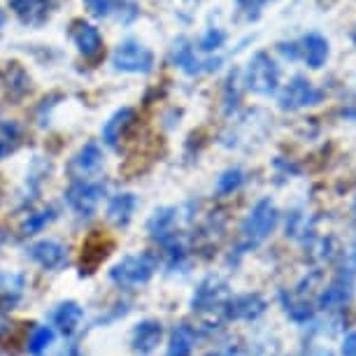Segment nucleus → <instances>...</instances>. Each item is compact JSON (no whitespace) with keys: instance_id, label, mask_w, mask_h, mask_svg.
<instances>
[{"instance_id":"nucleus-35","label":"nucleus","mask_w":356,"mask_h":356,"mask_svg":"<svg viewBox=\"0 0 356 356\" xmlns=\"http://www.w3.org/2000/svg\"><path fill=\"white\" fill-rule=\"evenodd\" d=\"M68 356H84V354L79 352V349H77L75 345H72V347H70V352H68Z\"/></svg>"},{"instance_id":"nucleus-33","label":"nucleus","mask_w":356,"mask_h":356,"mask_svg":"<svg viewBox=\"0 0 356 356\" xmlns=\"http://www.w3.org/2000/svg\"><path fill=\"white\" fill-rule=\"evenodd\" d=\"M240 3V8L243 10H259V8H264V5L268 3V0H238Z\"/></svg>"},{"instance_id":"nucleus-19","label":"nucleus","mask_w":356,"mask_h":356,"mask_svg":"<svg viewBox=\"0 0 356 356\" xmlns=\"http://www.w3.org/2000/svg\"><path fill=\"white\" fill-rule=\"evenodd\" d=\"M175 219H177V210H175V207H159L149 217V221H147V231H149L154 240H159V243L163 245L170 238H175L172 235Z\"/></svg>"},{"instance_id":"nucleus-25","label":"nucleus","mask_w":356,"mask_h":356,"mask_svg":"<svg viewBox=\"0 0 356 356\" xmlns=\"http://www.w3.org/2000/svg\"><path fill=\"white\" fill-rule=\"evenodd\" d=\"M54 219H56V210H54V207H47V210L33 212V214H29V219L24 221L22 233L24 235H35V233L42 231V228L49 224V221H54Z\"/></svg>"},{"instance_id":"nucleus-29","label":"nucleus","mask_w":356,"mask_h":356,"mask_svg":"<svg viewBox=\"0 0 356 356\" xmlns=\"http://www.w3.org/2000/svg\"><path fill=\"white\" fill-rule=\"evenodd\" d=\"M224 40H226L224 33H221L219 29H212V31H207V33H205V38H203V40H200V49H205V51L219 49V47L224 44Z\"/></svg>"},{"instance_id":"nucleus-13","label":"nucleus","mask_w":356,"mask_h":356,"mask_svg":"<svg viewBox=\"0 0 356 356\" xmlns=\"http://www.w3.org/2000/svg\"><path fill=\"white\" fill-rule=\"evenodd\" d=\"M54 3L56 0H10V8L24 24L40 26L47 22Z\"/></svg>"},{"instance_id":"nucleus-7","label":"nucleus","mask_w":356,"mask_h":356,"mask_svg":"<svg viewBox=\"0 0 356 356\" xmlns=\"http://www.w3.org/2000/svg\"><path fill=\"white\" fill-rule=\"evenodd\" d=\"M29 257L44 270H61L68 264V250L56 240H40L29 247Z\"/></svg>"},{"instance_id":"nucleus-28","label":"nucleus","mask_w":356,"mask_h":356,"mask_svg":"<svg viewBox=\"0 0 356 356\" xmlns=\"http://www.w3.org/2000/svg\"><path fill=\"white\" fill-rule=\"evenodd\" d=\"M340 277H347V280H354L356 277V245L349 247V250L345 252V257H342Z\"/></svg>"},{"instance_id":"nucleus-4","label":"nucleus","mask_w":356,"mask_h":356,"mask_svg":"<svg viewBox=\"0 0 356 356\" xmlns=\"http://www.w3.org/2000/svg\"><path fill=\"white\" fill-rule=\"evenodd\" d=\"M112 65L122 72H149L154 68V54L136 40H126L114 49Z\"/></svg>"},{"instance_id":"nucleus-37","label":"nucleus","mask_w":356,"mask_h":356,"mask_svg":"<svg viewBox=\"0 0 356 356\" xmlns=\"http://www.w3.org/2000/svg\"><path fill=\"white\" fill-rule=\"evenodd\" d=\"M207 356H233V352H212V354H207Z\"/></svg>"},{"instance_id":"nucleus-2","label":"nucleus","mask_w":356,"mask_h":356,"mask_svg":"<svg viewBox=\"0 0 356 356\" xmlns=\"http://www.w3.org/2000/svg\"><path fill=\"white\" fill-rule=\"evenodd\" d=\"M275 224H277V207L273 205L270 198L259 200L243 224L245 247H254L264 238H268V233H273Z\"/></svg>"},{"instance_id":"nucleus-36","label":"nucleus","mask_w":356,"mask_h":356,"mask_svg":"<svg viewBox=\"0 0 356 356\" xmlns=\"http://www.w3.org/2000/svg\"><path fill=\"white\" fill-rule=\"evenodd\" d=\"M5 331H8V324H5V319L0 317V335H3Z\"/></svg>"},{"instance_id":"nucleus-34","label":"nucleus","mask_w":356,"mask_h":356,"mask_svg":"<svg viewBox=\"0 0 356 356\" xmlns=\"http://www.w3.org/2000/svg\"><path fill=\"white\" fill-rule=\"evenodd\" d=\"M280 49H282V54H284V56H291V58H296V44H280Z\"/></svg>"},{"instance_id":"nucleus-5","label":"nucleus","mask_w":356,"mask_h":356,"mask_svg":"<svg viewBox=\"0 0 356 356\" xmlns=\"http://www.w3.org/2000/svg\"><path fill=\"white\" fill-rule=\"evenodd\" d=\"M105 196V184L103 182H89V179H75L70 184V189L65 191V200L68 205L82 217H91L98 210L100 200Z\"/></svg>"},{"instance_id":"nucleus-24","label":"nucleus","mask_w":356,"mask_h":356,"mask_svg":"<svg viewBox=\"0 0 356 356\" xmlns=\"http://www.w3.org/2000/svg\"><path fill=\"white\" fill-rule=\"evenodd\" d=\"M51 345H54V328L51 326H38L35 331H33L26 349H29L31 356H42Z\"/></svg>"},{"instance_id":"nucleus-40","label":"nucleus","mask_w":356,"mask_h":356,"mask_svg":"<svg viewBox=\"0 0 356 356\" xmlns=\"http://www.w3.org/2000/svg\"><path fill=\"white\" fill-rule=\"evenodd\" d=\"M354 38H356V33H354Z\"/></svg>"},{"instance_id":"nucleus-16","label":"nucleus","mask_w":356,"mask_h":356,"mask_svg":"<svg viewBox=\"0 0 356 356\" xmlns=\"http://www.w3.org/2000/svg\"><path fill=\"white\" fill-rule=\"evenodd\" d=\"M82 319H84V310L77 300H63V303L58 305L51 314L54 326H56L63 335H68V338L77 333Z\"/></svg>"},{"instance_id":"nucleus-3","label":"nucleus","mask_w":356,"mask_h":356,"mask_svg":"<svg viewBox=\"0 0 356 356\" xmlns=\"http://www.w3.org/2000/svg\"><path fill=\"white\" fill-rule=\"evenodd\" d=\"M277 82H280V72H277V65L266 51H259L257 56L252 58L250 68H247V89L254 91V93H261V96H268L277 89Z\"/></svg>"},{"instance_id":"nucleus-17","label":"nucleus","mask_w":356,"mask_h":356,"mask_svg":"<svg viewBox=\"0 0 356 356\" xmlns=\"http://www.w3.org/2000/svg\"><path fill=\"white\" fill-rule=\"evenodd\" d=\"M354 293V280L338 277L331 286L324 289V293L319 296V307L321 310H338L345 303H349Z\"/></svg>"},{"instance_id":"nucleus-11","label":"nucleus","mask_w":356,"mask_h":356,"mask_svg":"<svg viewBox=\"0 0 356 356\" xmlns=\"http://www.w3.org/2000/svg\"><path fill=\"white\" fill-rule=\"evenodd\" d=\"M161 338H163V326L159 319H143L140 324H136L131 333V345L140 356L152 354L159 347Z\"/></svg>"},{"instance_id":"nucleus-23","label":"nucleus","mask_w":356,"mask_h":356,"mask_svg":"<svg viewBox=\"0 0 356 356\" xmlns=\"http://www.w3.org/2000/svg\"><path fill=\"white\" fill-rule=\"evenodd\" d=\"M303 51H305V61L310 68H321L328 58V42L321 35H317V33H312V35L305 38Z\"/></svg>"},{"instance_id":"nucleus-20","label":"nucleus","mask_w":356,"mask_h":356,"mask_svg":"<svg viewBox=\"0 0 356 356\" xmlns=\"http://www.w3.org/2000/svg\"><path fill=\"white\" fill-rule=\"evenodd\" d=\"M136 207H138V198L133 193H119L107 205V221L114 226H129Z\"/></svg>"},{"instance_id":"nucleus-9","label":"nucleus","mask_w":356,"mask_h":356,"mask_svg":"<svg viewBox=\"0 0 356 356\" xmlns=\"http://www.w3.org/2000/svg\"><path fill=\"white\" fill-rule=\"evenodd\" d=\"M224 312H226V319H231V321H240V319L252 321L266 312V300L257 293L235 296V298H228L224 303Z\"/></svg>"},{"instance_id":"nucleus-30","label":"nucleus","mask_w":356,"mask_h":356,"mask_svg":"<svg viewBox=\"0 0 356 356\" xmlns=\"http://www.w3.org/2000/svg\"><path fill=\"white\" fill-rule=\"evenodd\" d=\"M84 5L93 17H107L114 8V0H84Z\"/></svg>"},{"instance_id":"nucleus-10","label":"nucleus","mask_w":356,"mask_h":356,"mask_svg":"<svg viewBox=\"0 0 356 356\" xmlns=\"http://www.w3.org/2000/svg\"><path fill=\"white\" fill-rule=\"evenodd\" d=\"M321 100V91H317L314 86L303 77H296L291 84L282 91L280 105L284 110H293V107H305V105H317Z\"/></svg>"},{"instance_id":"nucleus-22","label":"nucleus","mask_w":356,"mask_h":356,"mask_svg":"<svg viewBox=\"0 0 356 356\" xmlns=\"http://www.w3.org/2000/svg\"><path fill=\"white\" fill-rule=\"evenodd\" d=\"M170 61L177 65V68H182L184 72H189V75L200 72V61L196 58V51H193V47L186 38H179L177 42H175L170 51Z\"/></svg>"},{"instance_id":"nucleus-27","label":"nucleus","mask_w":356,"mask_h":356,"mask_svg":"<svg viewBox=\"0 0 356 356\" xmlns=\"http://www.w3.org/2000/svg\"><path fill=\"white\" fill-rule=\"evenodd\" d=\"M282 300H284V312L289 314V319L296 321V324H305V321L312 319L310 303H293L291 298H286V293H282Z\"/></svg>"},{"instance_id":"nucleus-26","label":"nucleus","mask_w":356,"mask_h":356,"mask_svg":"<svg viewBox=\"0 0 356 356\" xmlns=\"http://www.w3.org/2000/svg\"><path fill=\"white\" fill-rule=\"evenodd\" d=\"M243 182H245V172L240 170V168H228V170L219 177L217 193H219V196H228V193L238 191Z\"/></svg>"},{"instance_id":"nucleus-38","label":"nucleus","mask_w":356,"mask_h":356,"mask_svg":"<svg viewBox=\"0 0 356 356\" xmlns=\"http://www.w3.org/2000/svg\"><path fill=\"white\" fill-rule=\"evenodd\" d=\"M3 24H5V12L0 10V29H3Z\"/></svg>"},{"instance_id":"nucleus-39","label":"nucleus","mask_w":356,"mask_h":356,"mask_svg":"<svg viewBox=\"0 0 356 356\" xmlns=\"http://www.w3.org/2000/svg\"><path fill=\"white\" fill-rule=\"evenodd\" d=\"M3 243H5V235H3V231H0V247H3Z\"/></svg>"},{"instance_id":"nucleus-1","label":"nucleus","mask_w":356,"mask_h":356,"mask_svg":"<svg viewBox=\"0 0 356 356\" xmlns=\"http://www.w3.org/2000/svg\"><path fill=\"white\" fill-rule=\"evenodd\" d=\"M159 268V257L152 252H143V254H131V257H124L117 266H112L110 270V280L117 286H140L147 284L152 280V275L156 273Z\"/></svg>"},{"instance_id":"nucleus-15","label":"nucleus","mask_w":356,"mask_h":356,"mask_svg":"<svg viewBox=\"0 0 356 356\" xmlns=\"http://www.w3.org/2000/svg\"><path fill=\"white\" fill-rule=\"evenodd\" d=\"M26 293L22 273H0V310H15Z\"/></svg>"},{"instance_id":"nucleus-18","label":"nucleus","mask_w":356,"mask_h":356,"mask_svg":"<svg viewBox=\"0 0 356 356\" xmlns=\"http://www.w3.org/2000/svg\"><path fill=\"white\" fill-rule=\"evenodd\" d=\"M226 291V284L217 277H207L200 282V286L196 289V293H193L191 298V307L193 310H210V307H214L219 303V298L224 296Z\"/></svg>"},{"instance_id":"nucleus-21","label":"nucleus","mask_w":356,"mask_h":356,"mask_svg":"<svg viewBox=\"0 0 356 356\" xmlns=\"http://www.w3.org/2000/svg\"><path fill=\"white\" fill-rule=\"evenodd\" d=\"M193 342H196V331L189 324H179L172 328L170 340H168L165 356H191Z\"/></svg>"},{"instance_id":"nucleus-31","label":"nucleus","mask_w":356,"mask_h":356,"mask_svg":"<svg viewBox=\"0 0 356 356\" xmlns=\"http://www.w3.org/2000/svg\"><path fill=\"white\" fill-rule=\"evenodd\" d=\"M342 356H356V331L345 335L342 340Z\"/></svg>"},{"instance_id":"nucleus-32","label":"nucleus","mask_w":356,"mask_h":356,"mask_svg":"<svg viewBox=\"0 0 356 356\" xmlns=\"http://www.w3.org/2000/svg\"><path fill=\"white\" fill-rule=\"evenodd\" d=\"M15 143L12 140H5V138H0V161H3L5 156H10L12 152H15Z\"/></svg>"},{"instance_id":"nucleus-12","label":"nucleus","mask_w":356,"mask_h":356,"mask_svg":"<svg viewBox=\"0 0 356 356\" xmlns=\"http://www.w3.org/2000/svg\"><path fill=\"white\" fill-rule=\"evenodd\" d=\"M70 35L75 40L77 49L84 58H96L98 54L103 51V35H100V31L93 24L75 22L72 24Z\"/></svg>"},{"instance_id":"nucleus-14","label":"nucleus","mask_w":356,"mask_h":356,"mask_svg":"<svg viewBox=\"0 0 356 356\" xmlns=\"http://www.w3.org/2000/svg\"><path fill=\"white\" fill-rule=\"evenodd\" d=\"M133 122H136V110H133V107H122V110H117L103 126V133H100V136H103V143L107 147H117L119 140H122L126 136V131L133 126Z\"/></svg>"},{"instance_id":"nucleus-8","label":"nucleus","mask_w":356,"mask_h":356,"mask_svg":"<svg viewBox=\"0 0 356 356\" xmlns=\"http://www.w3.org/2000/svg\"><path fill=\"white\" fill-rule=\"evenodd\" d=\"M100 165H103V149L98 147V143H86L70 159L68 172L72 175V179H89L91 175L100 170Z\"/></svg>"},{"instance_id":"nucleus-6","label":"nucleus","mask_w":356,"mask_h":356,"mask_svg":"<svg viewBox=\"0 0 356 356\" xmlns=\"http://www.w3.org/2000/svg\"><path fill=\"white\" fill-rule=\"evenodd\" d=\"M114 250V243L103 233H91L82 245V257H79V273L93 275L100 268V264L110 257Z\"/></svg>"}]
</instances>
